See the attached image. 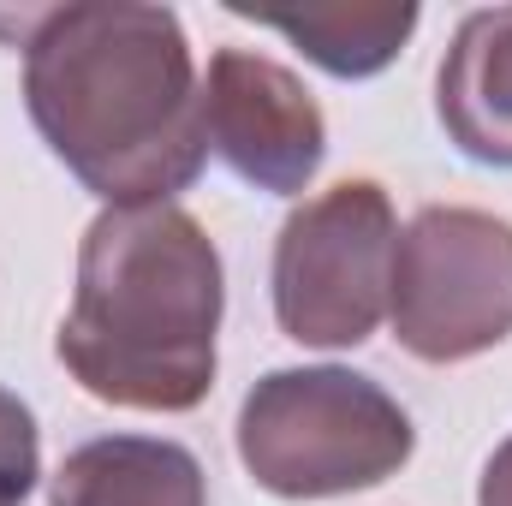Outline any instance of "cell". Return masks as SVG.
<instances>
[{"label": "cell", "instance_id": "obj_10", "mask_svg": "<svg viewBox=\"0 0 512 506\" xmlns=\"http://www.w3.org/2000/svg\"><path fill=\"white\" fill-rule=\"evenodd\" d=\"M36 477H42L36 417H30V405L12 387H0V506H24Z\"/></svg>", "mask_w": 512, "mask_h": 506}, {"label": "cell", "instance_id": "obj_3", "mask_svg": "<svg viewBox=\"0 0 512 506\" xmlns=\"http://www.w3.org/2000/svg\"><path fill=\"white\" fill-rule=\"evenodd\" d=\"M417 429L376 376L316 364L274 370L239 405V459L280 501H334L405 471Z\"/></svg>", "mask_w": 512, "mask_h": 506}, {"label": "cell", "instance_id": "obj_5", "mask_svg": "<svg viewBox=\"0 0 512 506\" xmlns=\"http://www.w3.org/2000/svg\"><path fill=\"white\" fill-rule=\"evenodd\" d=\"M393 340L423 364H465L512 340V221L435 203L393 256Z\"/></svg>", "mask_w": 512, "mask_h": 506}, {"label": "cell", "instance_id": "obj_8", "mask_svg": "<svg viewBox=\"0 0 512 506\" xmlns=\"http://www.w3.org/2000/svg\"><path fill=\"white\" fill-rule=\"evenodd\" d=\"M48 506H209V477L191 447L161 435H96L66 453Z\"/></svg>", "mask_w": 512, "mask_h": 506}, {"label": "cell", "instance_id": "obj_2", "mask_svg": "<svg viewBox=\"0 0 512 506\" xmlns=\"http://www.w3.org/2000/svg\"><path fill=\"white\" fill-rule=\"evenodd\" d=\"M227 268L179 203L102 209L78 245V286L60 322V364L120 411H197L215 387Z\"/></svg>", "mask_w": 512, "mask_h": 506}, {"label": "cell", "instance_id": "obj_1", "mask_svg": "<svg viewBox=\"0 0 512 506\" xmlns=\"http://www.w3.org/2000/svg\"><path fill=\"white\" fill-rule=\"evenodd\" d=\"M24 108L108 209L173 203L209 161L203 78L173 6L72 0L18 18Z\"/></svg>", "mask_w": 512, "mask_h": 506}, {"label": "cell", "instance_id": "obj_6", "mask_svg": "<svg viewBox=\"0 0 512 506\" xmlns=\"http://www.w3.org/2000/svg\"><path fill=\"white\" fill-rule=\"evenodd\" d=\"M203 137L245 185L268 197H298L328 155V120L304 78L251 48H221L209 60Z\"/></svg>", "mask_w": 512, "mask_h": 506}, {"label": "cell", "instance_id": "obj_4", "mask_svg": "<svg viewBox=\"0 0 512 506\" xmlns=\"http://www.w3.org/2000/svg\"><path fill=\"white\" fill-rule=\"evenodd\" d=\"M399 215L376 179H340L286 215L274 239V322L298 346H364L393 298Z\"/></svg>", "mask_w": 512, "mask_h": 506}, {"label": "cell", "instance_id": "obj_9", "mask_svg": "<svg viewBox=\"0 0 512 506\" xmlns=\"http://www.w3.org/2000/svg\"><path fill=\"white\" fill-rule=\"evenodd\" d=\"M239 18H256L280 30L304 60H316L334 78H376L399 60V48L417 30V6H322V12H251L233 6Z\"/></svg>", "mask_w": 512, "mask_h": 506}, {"label": "cell", "instance_id": "obj_11", "mask_svg": "<svg viewBox=\"0 0 512 506\" xmlns=\"http://www.w3.org/2000/svg\"><path fill=\"white\" fill-rule=\"evenodd\" d=\"M477 506H512V435L489 453L483 483H477Z\"/></svg>", "mask_w": 512, "mask_h": 506}, {"label": "cell", "instance_id": "obj_7", "mask_svg": "<svg viewBox=\"0 0 512 506\" xmlns=\"http://www.w3.org/2000/svg\"><path fill=\"white\" fill-rule=\"evenodd\" d=\"M447 143L477 167H512V6L465 12L435 72Z\"/></svg>", "mask_w": 512, "mask_h": 506}]
</instances>
